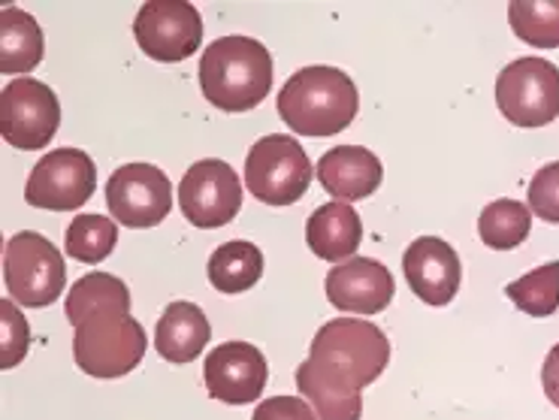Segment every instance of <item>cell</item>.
Masks as SVG:
<instances>
[{"label": "cell", "mask_w": 559, "mask_h": 420, "mask_svg": "<svg viewBox=\"0 0 559 420\" xmlns=\"http://www.w3.org/2000/svg\"><path fill=\"white\" fill-rule=\"evenodd\" d=\"M148 339L131 312H94L73 333L76 367L92 379H121L140 367Z\"/></svg>", "instance_id": "277c9868"}, {"label": "cell", "mask_w": 559, "mask_h": 420, "mask_svg": "<svg viewBox=\"0 0 559 420\" xmlns=\"http://www.w3.org/2000/svg\"><path fill=\"white\" fill-rule=\"evenodd\" d=\"M251 420H318V415L299 396H270L254 408Z\"/></svg>", "instance_id": "f1b7e54d"}, {"label": "cell", "mask_w": 559, "mask_h": 420, "mask_svg": "<svg viewBox=\"0 0 559 420\" xmlns=\"http://www.w3.org/2000/svg\"><path fill=\"white\" fill-rule=\"evenodd\" d=\"M61 128L58 94L46 82L19 76L0 94V133L22 152H39Z\"/></svg>", "instance_id": "ba28073f"}, {"label": "cell", "mask_w": 559, "mask_h": 420, "mask_svg": "<svg viewBox=\"0 0 559 420\" xmlns=\"http://www.w3.org/2000/svg\"><path fill=\"white\" fill-rule=\"evenodd\" d=\"M133 37L152 61L176 64L200 49L203 19L188 0H148L133 19Z\"/></svg>", "instance_id": "9c48e42d"}, {"label": "cell", "mask_w": 559, "mask_h": 420, "mask_svg": "<svg viewBox=\"0 0 559 420\" xmlns=\"http://www.w3.org/2000/svg\"><path fill=\"white\" fill-rule=\"evenodd\" d=\"M306 242L321 261H348L364 242V221L352 203H324L306 221Z\"/></svg>", "instance_id": "ac0fdd59"}, {"label": "cell", "mask_w": 559, "mask_h": 420, "mask_svg": "<svg viewBox=\"0 0 559 420\" xmlns=\"http://www.w3.org/2000/svg\"><path fill=\"white\" fill-rule=\"evenodd\" d=\"M530 212L542 221L559 224V160L535 172L530 182Z\"/></svg>", "instance_id": "83f0119b"}, {"label": "cell", "mask_w": 559, "mask_h": 420, "mask_svg": "<svg viewBox=\"0 0 559 420\" xmlns=\"http://www.w3.org/2000/svg\"><path fill=\"white\" fill-rule=\"evenodd\" d=\"M106 206L131 230H148L173 212V184L155 164H124L106 182Z\"/></svg>", "instance_id": "7c38bea8"}, {"label": "cell", "mask_w": 559, "mask_h": 420, "mask_svg": "<svg viewBox=\"0 0 559 420\" xmlns=\"http://www.w3.org/2000/svg\"><path fill=\"white\" fill-rule=\"evenodd\" d=\"M203 379L212 399L227 406H246L263 396L270 367L261 348L248 341H224L215 351H209L203 363Z\"/></svg>", "instance_id": "4fadbf2b"}, {"label": "cell", "mask_w": 559, "mask_h": 420, "mask_svg": "<svg viewBox=\"0 0 559 420\" xmlns=\"http://www.w3.org/2000/svg\"><path fill=\"white\" fill-rule=\"evenodd\" d=\"M43 31L37 19L19 7H7L0 13V70L7 76L31 73L43 61Z\"/></svg>", "instance_id": "d6986e66"}, {"label": "cell", "mask_w": 559, "mask_h": 420, "mask_svg": "<svg viewBox=\"0 0 559 420\" xmlns=\"http://www.w3.org/2000/svg\"><path fill=\"white\" fill-rule=\"evenodd\" d=\"M0 321H3V348H0V363L3 369L19 367L27 355V341H31V329L27 321L19 312L15 300H0Z\"/></svg>", "instance_id": "4316f807"}, {"label": "cell", "mask_w": 559, "mask_h": 420, "mask_svg": "<svg viewBox=\"0 0 559 420\" xmlns=\"http://www.w3.org/2000/svg\"><path fill=\"white\" fill-rule=\"evenodd\" d=\"M496 106L514 128H545L559 119V67L545 58H514L496 80Z\"/></svg>", "instance_id": "52a82bcc"}, {"label": "cell", "mask_w": 559, "mask_h": 420, "mask_svg": "<svg viewBox=\"0 0 559 420\" xmlns=\"http://www.w3.org/2000/svg\"><path fill=\"white\" fill-rule=\"evenodd\" d=\"M67 317L76 327L94 312H131V290L118 276L88 273L67 293Z\"/></svg>", "instance_id": "44dd1931"}, {"label": "cell", "mask_w": 559, "mask_h": 420, "mask_svg": "<svg viewBox=\"0 0 559 420\" xmlns=\"http://www.w3.org/2000/svg\"><path fill=\"white\" fill-rule=\"evenodd\" d=\"M3 281L10 300L27 309H46L61 297L67 266L52 239L37 230H22L7 242L3 251Z\"/></svg>", "instance_id": "8992f818"}, {"label": "cell", "mask_w": 559, "mask_h": 420, "mask_svg": "<svg viewBox=\"0 0 559 420\" xmlns=\"http://www.w3.org/2000/svg\"><path fill=\"white\" fill-rule=\"evenodd\" d=\"M403 273L417 300L427 305H448L463 281V263L454 245L439 237L415 239L403 257Z\"/></svg>", "instance_id": "9a60e30c"}, {"label": "cell", "mask_w": 559, "mask_h": 420, "mask_svg": "<svg viewBox=\"0 0 559 420\" xmlns=\"http://www.w3.org/2000/svg\"><path fill=\"white\" fill-rule=\"evenodd\" d=\"M97 191V167L82 148H52L37 160L25 184V200L37 209L73 212Z\"/></svg>", "instance_id": "30bf717a"}, {"label": "cell", "mask_w": 559, "mask_h": 420, "mask_svg": "<svg viewBox=\"0 0 559 420\" xmlns=\"http://www.w3.org/2000/svg\"><path fill=\"white\" fill-rule=\"evenodd\" d=\"M506 297L523 315L550 317L559 309V261H550L526 273L506 288Z\"/></svg>", "instance_id": "d4e9b609"}, {"label": "cell", "mask_w": 559, "mask_h": 420, "mask_svg": "<svg viewBox=\"0 0 559 420\" xmlns=\"http://www.w3.org/2000/svg\"><path fill=\"white\" fill-rule=\"evenodd\" d=\"M326 300L342 312L378 315L391 305L396 293L391 269L372 257H348L326 273Z\"/></svg>", "instance_id": "5bb4252c"}, {"label": "cell", "mask_w": 559, "mask_h": 420, "mask_svg": "<svg viewBox=\"0 0 559 420\" xmlns=\"http://www.w3.org/2000/svg\"><path fill=\"white\" fill-rule=\"evenodd\" d=\"M542 387L545 396L559 408V345L550 348V355L545 357V367H542Z\"/></svg>", "instance_id": "f546056e"}, {"label": "cell", "mask_w": 559, "mask_h": 420, "mask_svg": "<svg viewBox=\"0 0 559 420\" xmlns=\"http://www.w3.org/2000/svg\"><path fill=\"white\" fill-rule=\"evenodd\" d=\"M206 273L215 290L230 293V297L234 293H246V290H251L261 281L263 251L254 242H246V239L224 242V245L212 251Z\"/></svg>", "instance_id": "ffe728a7"}, {"label": "cell", "mask_w": 559, "mask_h": 420, "mask_svg": "<svg viewBox=\"0 0 559 420\" xmlns=\"http://www.w3.org/2000/svg\"><path fill=\"white\" fill-rule=\"evenodd\" d=\"M309 363L338 387L364 391L366 384L381 379V372L391 363V339L369 321L336 317L318 329Z\"/></svg>", "instance_id": "3957f363"}, {"label": "cell", "mask_w": 559, "mask_h": 420, "mask_svg": "<svg viewBox=\"0 0 559 420\" xmlns=\"http://www.w3.org/2000/svg\"><path fill=\"white\" fill-rule=\"evenodd\" d=\"M297 387L318 411V420H360L364 415V396L360 391L338 387L330 379H324L318 369L302 360L297 369Z\"/></svg>", "instance_id": "7402d4cb"}, {"label": "cell", "mask_w": 559, "mask_h": 420, "mask_svg": "<svg viewBox=\"0 0 559 420\" xmlns=\"http://www.w3.org/2000/svg\"><path fill=\"white\" fill-rule=\"evenodd\" d=\"M533 230V212L518 200H496L478 218V237L487 249L511 251L526 242Z\"/></svg>", "instance_id": "603a6c76"}, {"label": "cell", "mask_w": 559, "mask_h": 420, "mask_svg": "<svg viewBox=\"0 0 559 420\" xmlns=\"http://www.w3.org/2000/svg\"><path fill=\"white\" fill-rule=\"evenodd\" d=\"M508 22L518 40L535 49H559V0H514Z\"/></svg>", "instance_id": "cb8c5ba5"}, {"label": "cell", "mask_w": 559, "mask_h": 420, "mask_svg": "<svg viewBox=\"0 0 559 420\" xmlns=\"http://www.w3.org/2000/svg\"><path fill=\"white\" fill-rule=\"evenodd\" d=\"M360 109V94L348 73L338 67H302L278 92V116L302 136L342 133Z\"/></svg>", "instance_id": "7a4b0ae2"}, {"label": "cell", "mask_w": 559, "mask_h": 420, "mask_svg": "<svg viewBox=\"0 0 559 420\" xmlns=\"http://www.w3.org/2000/svg\"><path fill=\"white\" fill-rule=\"evenodd\" d=\"M212 339V324L197 302H169L155 327L157 355L169 363H191Z\"/></svg>", "instance_id": "e0dca14e"}, {"label": "cell", "mask_w": 559, "mask_h": 420, "mask_svg": "<svg viewBox=\"0 0 559 420\" xmlns=\"http://www.w3.org/2000/svg\"><path fill=\"white\" fill-rule=\"evenodd\" d=\"M381 179H384L381 160L364 145H336L318 160V182L338 203H354L376 194Z\"/></svg>", "instance_id": "2e32d148"}, {"label": "cell", "mask_w": 559, "mask_h": 420, "mask_svg": "<svg viewBox=\"0 0 559 420\" xmlns=\"http://www.w3.org/2000/svg\"><path fill=\"white\" fill-rule=\"evenodd\" d=\"M273 55L254 37H218L200 58V92L222 112H248L273 88Z\"/></svg>", "instance_id": "6da1fadb"}, {"label": "cell", "mask_w": 559, "mask_h": 420, "mask_svg": "<svg viewBox=\"0 0 559 420\" xmlns=\"http://www.w3.org/2000/svg\"><path fill=\"white\" fill-rule=\"evenodd\" d=\"M312 176V160L290 133H270L248 148L246 188L266 206L297 203L309 191Z\"/></svg>", "instance_id": "5b68a950"}, {"label": "cell", "mask_w": 559, "mask_h": 420, "mask_svg": "<svg viewBox=\"0 0 559 420\" xmlns=\"http://www.w3.org/2000/svg\"><path fill=\"white\" fill-rule=\"evenodd\" d=\"M179 209L200 230L227 227L242 209V179L227 160H197L179 184Z\"/></svg>", "instance_id": "8fae6325"}, {"label": "cell", "mask_w": 559, "mask_h": 420, "mask_svg": "<svg viewBox=\"0 0 559 420\" xmlns=\"http://www.w3.org/2000/svg\"><path fill=\"white\" fill-rule=\"evenodd\" d=\"M116 242L118 227L112 218H104V215H76L73 224L67 227L64 249L79 263H100L112 254Z\"/></svg>", "instance_id": "484cf974"}]
</instances>
